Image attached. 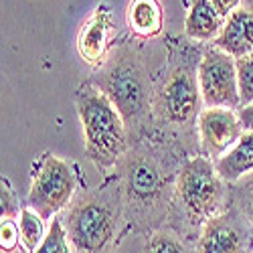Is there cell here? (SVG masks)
Segmentation results:
<instances>
[{"mask_svg":"<svg viewBox=\"0 0 253 253\" xmlns=\"http://www.w3.org/2000/svg\"><path fill=\"white\" fill-rule=\"evenodd\" d=\"M126 223L138 231H158L170 211V186L158 156L140 146L118 164Z\"/></svg>","mask_w":253,"mask_h":253,"instance_id":"6da1fadb","label":"cell"},{"mask_svg":"<svg viewBox=\"0 0 253 253\" xmlns=\"http://www.w3.org/2000/svg\"><path fill=\"white\" fill-rule=\"evenodd\" d=\"M61 219L73 253H114L126 221L120 182L77 195Z\"/></svg>","mask_w":253,"mask_h":253,"instance_id":"7a4b0ae2","label":"cell"},{"mask_svg":"<svg viewBox=\"0 0 253 253\" xmlns=\"http://www.w3.org/2000/svg\"><path fill=\"white\" fill-rule=\"evenodd\" d=\"M77 114L83 126L85 152L97 170L110 172L128 152V128L116 105L95 85L77 91Z\"/></svg>","mask_w":253,"mask_h":253,"instance_id":"3957f363","label":"cell"},{"mask_svg":"<svg viewBox=\"0 0 253 253\" xmlns=\"http://www.w3.org/2000/svg\"><path fill=\"white\" fill-rule=\"evenodd\" d=\"M95 87L108 95L122 114L126 128L140 126L148 108H152V85L140 57L128 49H120L99 67Z\"/></svg>","mask_w":253,"mask_h":253,"instance_id":"277c9868","label":"cell"},{"mask_svg":"<svg viewBox=\"0 0 253 253\" xmlns=\"http://www.w3.org/2000/svg\"><path fill=\"white\" fill-rule=\"evenodd\" d=\"M215 170V162L207 156L186 160L174 180V195L180 211L191 225H205L225 211V186Z\"/></svg>","mask_w":253,"mask_h":253,"instance_id":"5b68a950","label":"cell"},{"mask_svg":"<svg viewBox=\"0 0 253 253\" xmlns=\"http://www.w3.org/2000/svg\"><path fill=\"white\" fill-rule=\"evenodd\" d=\"M77 191V172L69 160H63L51 152H45L33 166L31 191L27 207L47 219H55L63 209H67Z\"/></svg>","mask_w":253,"mask_h":253,"instance_id":"8992f818","label":"cell"},{"mask_svg":"<svg viewBox=\"0 0 253 253\" xmlns=\"http://www.w3.org/2000/svg\"><path fill=\"white\" fill-rule=\"evenodd\" d=\"M201 101L203 97L199 91L197 69L188 67V63H178L154 93L152 108L160 124H166L168 128L186 130L193 124L197 126Z\"/></svg>","mask_w":253,"mask_h":253,"instance_id":"52a82bcc","label":"cell"},{"mask_svg":"<svg viewBox=\"0 0 253 253\" xmlns=\"http://www.w3.org/2000/svg\"><path fill=\"white\" fill-rule=\"evenodd\" d=\"M197 77L205 108H229L235 112L241 108L237 67L231 55L217 47H209L199 61Z\"/></svg>","mask_w":253,"mask_h":253,"instance_id":"ba28073f","label":"cell"},{"mask_svg":"<svg viewBox=\"0 0 253 253\" xmlns=\"http://www.w3.org/2000/svg\"><path fill=\"white\" fill-rule=\"evenodd\" d=\"M251 249L253 227L235 207L207 221L197 243V253H251Z\"/></svg>","mask_w":253,"mask_h":253,"instance_id":"9c48e42d","label":"cell"},{"mask_svg":"<svg viewBox=\"0 0 253 253\" xmlns=\"http://www.w3.org/2000/svg\"><path fill=\"white\" fill-rule=\"evenodd\" d=\"M197 134L201 140L203 156L217 160L243 136V126L235 110L205 108L197 120Z\"/></svg>","mask_w":253,"mask_h":253,"instance_id":"30bf717a","label":"cell"},{"mask_svg":"<svg viewBox=\"0 0 253 253\" xmlns=\"http://www.w3.org/2000/svg\"><path fill=\"white\" fill-rule=\"evenodd\" d=\"M114 33V16L108 4H97L93 12L83 20L77 33L79 57L91 67H101L108 61L110 39Z\"/></svg>","mask_w":253,"mask_h":253,"instance_id":"8fae6325","label":"cell"},{"mask_svg":"<svg viewBox=\"0 0 253 253\" xmlns=\"http://www.w3.org/2000/svg\"><path fill=\"white\" fill-rule=\"evenodd\" d=\"M213 47L233 59H243L253 55V12L247 8H237L225 18V25L219 37L213 41Z\"/></svg>","mask_w":253,"mask_h":253,"instance_id":"7c38bea8","label":"cell"},{"mask_svg":"<svg viewBox=\"0 0 253 253\" xmlns=\"http://www.w3.org/2000/svg\"><path fill=\"white\" fill-rule=\"evenodd\" d=\"M225 25V18L217 12L211 0H191L184 18V35L191 41L209 43L215 41Z\"/></svg>","mask_w":253,"mask_h":253,"instance_id":"4fadbf2b","label":"cell"},{"mask_svg":"<svg viewBox=\"0 0 253 253\" xmlns=\"http://www.w3.org/2000/svg\"><path fill=\"white\" fill-rule=\"evenodd\" d=\"M215 170L229 184H235L253 172V132H243L237 144L215 160Z\"/></svg>","mask_w":253,"mask_h":253,"instance_id":"5bb4252c","label":"cell"},{"mask_svg":"<svg viewBox=\"0 0 253 253\" xmlns=\"http://www.w3.org/2000/svg\"><path fill=\"white\" fill-rule=\"evenodd\" d=\"M126 23L140 39H152L160 35L164 25L160 0H130L126 8Z\"/></svg>","mask_w":253,"mask_h":253,"instance_id":"9a60e30c","label":"cell"},{"mask_svg":"<svg viewBox=\"0 0 253 253\" xmlns=\"http://www.w3.org/2000/svg\"><path fill=\"white\" fill-rule=\"evenodd\" d=\"M18 229H20V243H23L27 253H35L47 235L45 233V219L31 207H23V211H20Z\"/></svg>","mask_w":253,"mask_h":253,"instance_id":"2e32d148","label":"cell"},{"mask_svg":"<svg viewBox=\"0 0 253 253\" xmlns=\"http://www.w3.org/2000/svg\"><path fill=\"white\" fill-rule=\"evenodd\" d=\"M142 253H193L188 243L178 235L176 231L162 227L158 231H152L150 237L146 239Z\"/></svg>","mask_w":253,"mask_h":253,"instance_id":"e0dca14e","label":"cell"},{"mask_svg":"<svg viewBox=\"0 0 253 253\" xmlns=\"http://www.w3.org/2000/svg\"><path fill=\"white\" fill-rule=\"evenodd\" d=\"M35 253H73V247L69 243L65 225H63L61 217H55L49 225V231L43 239V243L39 245Z\"/></svg>","mask_w":253,"mask_h":253,"instance_id":"ac0fdd59","label":"cell"},{"mask_svg":"<svg viewBox=\"0 0 253 253\" xmlns=\"http://www.w3.org/2000/svg\"><path fill=\"white\" fill-rule=\"evenodd\" d=\"M231 203H233L235 209L241 211V215L253 227V172L243 176L239 182H235V191L231 195Z\"/></svg>","mask_w":253,"mask_h":253,"instance_id":"d6986e66","label":"cell"},{"mask_svg":"<svg viewBox=\"0 0 253 253\" xmlns=\"http://www.w3.org/2000/svg\"><path fill=\"white\" fill-rule=\"evenodd\" d=\"M235 67H237V85L243 108V105L253 103V55L235 59Z\"/></svg>","mask_w":253,"mask_h":253,"instance_id":"ffe728a7","label":"cell"},{"mask_svg":"<svg viewBox=\"0 0 253 253\" xmlns=\"http://www.w3.org/2000/svg\"><path fill=\"white\" fill-rule=\"evenodd\" d=\"M20 209L18 207V199L12 191V186L8 182V178H0V219H16L20 215Z\"/></svg>","mask_w":253,"mask_h":253,"instance_id":"44dd1931","label":"cell"},{"mask_svg":"<svg viewBox=\"0 0 253 253\" xmlns=\"http://www.w3.org/2000/svg\"><path fill=\"white\" fill-rule=\"evenodd\" d=\"M20 241V229L16 219H2L0 221V249L2 253L16 251Z\"/></svg>","mask_w":253,"mask_h":253,"instance_id":"7402d4cb","label":"cell"},{"mask_svg":"<svg viewBox=\"0 0 253 253\" xmlns=\"http://www.w3.org/2000/svg\"><path fill=\"white\" fill-rule=\"evenodd\" d=\"M211 2L215 4L217 12H219L223 18H227L231 12H235V10L239 8V2H241V0H211Z\"/></svg>","mask_w":253,"mask_h":253,"instance_id":"603a6c76","label":"cell"},{"mask_svg":"<svg viewBox=\"0 0 253 253\" xmlns=\"http://www.w3.org/2000/svg\"><path fill=\"white\" fill-rule=\"evenodd\" d=\"M237 116H239V122L243 126V132H253V103L239 108Z\"/></svg>","mask_w":253,"mask_h":253,"instance_id":"cb8c5ba5","label":"cell"},{"mask_svg":"<svg viewBox=\"0 0 253 253\" xmlns=\"http://www.w3.org/2000/svg\"><path fill=\"white\" fill-rule=\"evenodd\" d=\"M8 253H27V251H23V249H16V251H8Z\"/></svg>","mask_w":253,"mask_h":253,"instance_id":"d4e9b609","label":"cell"}]
</instances>
